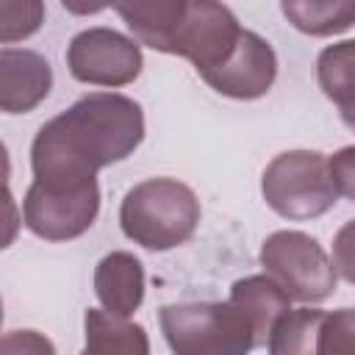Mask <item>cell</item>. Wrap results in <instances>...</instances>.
Wrapping results in <instances>:
<instances>
[{
	"mask_svg": "<svg viewBox=\"0 0 355 355\" xmlns=\"http://www.w3.org/2000/svg\"><path fill=\"white\" fill-rule=\"evenodd\" d=\"M200 214V200L183 180L150 178L122 197L119 225L133 244L164 252L194 236Z\"/></svg>",
	"mask_w": 355,
	"mask_h": 355,
	"instance_id": "2",
	"label": "cell"
},
{
	"mask_svg": "<svg viewBox=\"0 0 355 355\" xmlns=\"http://www.w3.org/2000/svg\"><path fill=\"white\" fill-rule=\"evenodd\" d=\"M144 139V111L133 97L92 92L44 122L31 144L33 183L50 191L97 186V172L133 155Z\"/></svg>",
	"mask_w": 355,
	"mask_h": 355,
	"instance_id": "1",
	"label": "cell"
},
{
	"mask_svg": "<svg viewBox=\"0 0 355 355\" xmlns=\"http://www.w3.org/2000/svg\"><path fill=\"white\" fill-rule=\"evenodd\" d=\"M333 266L347 283L355 286V219L341 225L333 239Z\"/></svg>",
	"mask_w": 355,
	"mask_h": 355,
	"instance_id": "21",
	"label": "cell"
},
{
	"mask_svg": "<svg viewBox=\"0 0 355 355\" xmlns=\"http://www.w3.org/2000/svg\"><path fill=\"white\" fill-rule=\"evenodd\" d=\"M69 75L89 86H128L139 78L144 58L136 39L114 28H86L67 47Z\"/></svg>",
	"mask_w": 355,
	"mask_h": 355,
	"instance_id": "7",
	"label": "cell"
},
{
	"mask_svg": "<svg viewBox=\"0 0 355 355\" xmlns=\"http://www.w3.org/2000/svg\"><path fill=\"white\" fill-rule=\"evenodd\" d=\"M266 205L286 219H316L338 202L330 158L316 150H286L261 175Z\"/></svg>",
	"mask_w": 355,
	"mask_h": 355,
	"instance_id": "4",
	"label": "cell"
},
{
	"mask_svg": "<svg viewBox=\"0 0 355 355\" xmlns=\"http://www.w3.org/2000/svg\"><path fill=\"white\" fill-rule=\"evenodd\" d=\"M263 272L300 302H322L336 291V266L324 247L302 230H275L261 244Z\"/></svg>",
	"mask_w": 355,
	"mask_h": 355,
	"instance_id": "5",
	"label": "cell"
},
{
	"mask_svg": "<svg viewBox=\"0 0 355 355\" xmlns=\"http://www.w3.org/2000/svg\"><path fill=\"white\" fill-rule=\"evenodd\" d=\"M327 313L319 308L286 311L269 333V355H319V336Z\"/></svg>",
	"mask_w": 355,
	"mask_h": 355,
	"instance_id": "17",
	"label": "cell"
},
{
	"mask_svg": "<svg viewBox=\"0 0 355 355\" xmlns=\"http://www.w3.org/2000/svg\"><path fill=\"white\" fill-rule=\"evenodd\" d=\"M0 355H55V347L39 330H8L0 341Z\"/></svg>",
	"mask_w": 355,
	"mask_h": 355,
	"instance_id": "20",
	"label": "cell"
},
{
	"mask_svg": "<svg viewBox=\"0 0 355 355\" xmlns=\"http://www.w3.org/2000/svg\"><path fill=\"white\" fill-rule=\"evenodd\" d=\"M280 11L308 36H336L355 25V0H283Z\"/></svg>",
	"mask_w": 355,
	"mask_h": 355,
	"instance_id": "16",
	"label": "cell"
},
{
	"mask_svg": "<svg viewBox=\"0 0 355 355\" xmlns=\"http://www.w3.org/2000/svg\"><path fill=\"white\" fill-rule=\"evenodd\" d=\"M277 78V55L272 44L255 31L241 33L233 55L214 72H205L202 80L233 100H258L263 97Z\"/></svg>",
	"mask_w": 355,
	"mask_h": 355,
	"instance_id": "9",
	"label": "cell"
},
{
	"mask_svg": "<svg viewBox=\"0 0 355 355\" xmlns=\"http://www.w3.org/2000/svg\"><path fill=\"white\" fill-rule=\"evenodd\" d=\"M94 294L111 316L130 319L144 300V266L133 252L114 250L94 266Z\"/></svg>",
	"mask_w": 355,
	"mask_h": 355,
	"instance_id": "11",
	"label": "cell"
},
{
	"mask_svg": "<svg viewBox=\"0 0 355 355\" xmlns=\"http://www.w3.org/2000/svg\"><path fill=\"white\" fill-rule=\"evenodd\" d=\"M319 89L338 105L341 122L355 130V39L330 44L316 58Z\"/></svg>",
	"mask_w": 355,
	"mask_h": 355,
	"instance_id": "14",
	"label": "cell"
},
{
	"mask_svg": "<svg viewBox=\"0 0 355 355\" xmlns=\"http://www.w3.org/2000/svg\"><path fill=\"white\" fill-rule=\"evenodd\" d=\"M44 22V6L39 0H3L0 3V42L14 44L33 36Z\"/></svg>",
	"mask_w": 355,
	"mask_h": 355,
	"instance_id": "18",
	"label": "cell"
},
{
	"mask_svg": "<svg viewBox=\"0 0 355 355\" xmlns=\"http://www.w3.org/2000/svg\"><path fill=\"white\" fill-rule=\"evenodd\" d=\"M86 347L80 355H150L147 330L136 322L111 316L108 311L89 308L83 316Z\"/></svg>",
	"mask_w": 355,
	"mask_h": 355,
	"instance_id": "13",
	"label": "cell"
},
{
	"mask_svg": "<svg viewBox=\"0 0 355 355\" xmlns=\"http://www.w3.org/2000/svg\"><path fill=\"white\" fill-rule=\"evenodd\" d=\"M252 324L258 347H263L269 341V333L275 327V322L291 311V297L269 277V275H250L241 277L230 286V297H227Z\"/></svg>",
	"mask_w": 355,
	"mask_h": 355,
	"instance_id": "12",
	"label": "cell"
},
{
	"mask_svg": "<svg viewBox=\"0 0 355 355\" xmlns=\"http://www.w3.org/2000/svg\"><path fill=\"white\" fill-rule=\"evenodd\" d=\"M53 86L50 61L25 47H3L0 50V108L6 114H28L33 111Z\"/></svg>",
	"mask_w": 355,
	"mask_h": 355,
	"instance_id": "10",
	"label": "cell"
},
{
	"mask_svg": "<svg viewBox=\"0 0 355 355\" xmlns=\"http://www.w3.org/2000/svg\"><path fill=\"white\" fill-rule=\"evenodd\" d=\"M330 172L338 186V194H344L355 202V144L341 147L338 153L330 155Z\"/></svg>",
	"mask_w": 355,
	"mask_h": 355,
	"instance_id": "22",
	"label": "cell"
},
{
	"mask_svg": "<svg viewBox=\"0 0 355 355\" xmlns=\"http://www.w3.org/2000/svg\"><path fill=\"white\" fill-rule=\"evenodd\" d=\"M100 214V186L83 191H50L31 183L22 200L25 227L44 241H72L83 236Z\"/></svg>",
	"mask_w": 355,
	"mask_h": 355,
	"instance_id": "8",
	"label": "cell"
},
{
	"mask_svg": "<svg viewBox=\"0 0 355 355\" xmlns=\"http://www.w3.org/2000/svg\"><path fill=\"white\" fill-rule=\"evenodd\" d=\"M133 39L150 50L169 53L175 25L183 11V0H150V3H114Z\"/></svg>",
	"mask_w": 355,
	"mask_h": 355,
	"instance_id": "15",
	"label": "cell"
},
{
	"mask_svg": "<svg viewBox=\"0 0 355 355\" xmlns=\"http://www.w3.org/2000/svg\"><path fill=\"white\" fill-rule=\"evenodd\" d=\"M172 355H250L258 347L250 319L230 302H172L158 311Z\"/></svg>",
	"mask_w": 355,
	"mask_h": 355,
	"instance_id": "3",
	"label": "cell"
},
{
	"mask_svg": "<svg viewBox=\"0 0 355 355\" xmlns=\"http://www.w3.org/2000/svg\"><path fill=\"white\" fill-rule=\"evenodd\" d=\"M241 33L244 28L225 3L183 0V11L169 42V55L189 58L202 78L233 55Z\"/></svg>",
	"mask_w": 355,
	"mask_h": 355,
	"instance_id": "6",
	"label": "cell"
},
{
	"mask_svg": "<svg viewBox=\"0 0 355 355\" xmlns=\"http://www.w3.org/2000/svg\"><path fill=\"white\" fill-rule=\"evenodd\" d=\"M319 355H355V308L327 313L319 336Z\"/></svg>",
	"mask_w": 355,
	"mask_h": 355,
	"instance_id": "19",
	"label": "cell"
}]
</instances>
